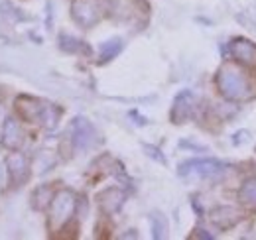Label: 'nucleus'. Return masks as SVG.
I'll use <instances>...</instances> for the list:
<instances>
[{
	"mask_svg": "<svg viewBox=\"0 0 256 240\" xmlns=\"http://www.w3.org/2000/svg\"><path fill=\"white\" fill-rule=\"evenodd\" d=\"M219 87H221L224 96H228V98H246L248 89H250L244 73H240L228 65L223 67L219 73Z\"/></svg>",
	"mask_w": 256,
	"mask_h": 240,
	"instance_id": "f257e3e1",
	"label": "nucleus"
},
{
	"mask_svg": "<svg viewBox=\"0 0 256 240\" xmlns=\"http://www.w3.org/2000/svg\"><path fill=\"white\" fill-rule=\"evenodd\" d=\"M232 56L238 61H242L244 65H250L256 67V46L252 42H246V40H236L230 48Z\"/></svg>",
	"mask_w": 256,
	"mask_h": 240,
	"instance_id": "f03ea898",
	"label": "nucleus"
},
{
	"mask_svg": "<svg viewBox=\"0 0 256 240\" xmlns=\"http://www.w3.org/2000/svg\"><path fill=\"white\" fill-rule=\"evenodd\" d=\"M240 201L248 203V205H256V180L246 181L240 189Z\"/></svg>",
	"mask_w": 256,
	"mask_h": 240,
	"instance_id": "7ed1b4c3",
	"label": "nucleus"
}]
</instances>
